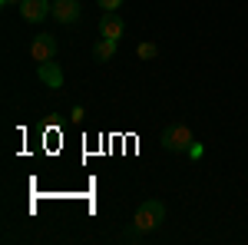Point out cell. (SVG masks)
<instances>
[{
	"instance_id": "7a4b0ae2",
	"label": "cell",
	"mask_w": 248,
	"mask_h": 245,
	"mask_svg": "<svg viewBox=\"0 0 248 245\" xmlns=\"http://www.w3.org/2000/svg\"><path fill=\"white\" fill-rule=\"evenodd\" d=\"M162 149L169 152H189V146L195 143V136H192V130L186 126V123H172V126H166L162 130Z\"/></svg>"
},
{
	"instance_id": "9c48e42d",
	"label": "cell",
	"mask_w": 248,
	"mask_h": 245,
	"mask_svg": "<svg viewBox=\"0 0 248 245\" xmlns=\"http://www.w3.org/2000/svg\"><path fill=\"white\" fill-rule=\"evenodd\" d=\"M136 53H139V60H155L159 57V47H155V43H139Z\"/></svg>"
},
{
	"instance_id": "ba28073f",
	"label": "cell",
	"mask_w": 248,
	"mask_h": 245,
	"mask_svg": "<svg viewBox=\"0 0 248 245\" xmlns=\"http://www.w3.org/2000/svg\"><path fill=\"white\" fill-rule=\"evenodd\" d=\"M93 57L99 60V63H106V60H113L116 57V40H96L93 43Z\"/></svg>"
},
{
	"instance_id": "277c9868",
	"label": "cell",
	"mask_w": 248,
	"mask_h": 245,
	"mask_svg": "<svg viewBox=\"0 0 248 245\" xmlns=\"http://www.w3.org/2000/svg\"><path fill=\"white\" fill-rule=\"evenodd\" d=\"M30 57L37 60V63H50V60L57 57V40L50 37V33L33 37V43H30Z\"/></svg>"
},
{
	"instance_id": "6da1fadb",
	"label": "cell",
	"mask_w": 248,
	"mask_h": 245,
	"mask_svg": "<svg viewBox=\"0 0 248 245\" xmlns=\"http://www.w3.org/2000/svg\"><path fill=\"white\" fill-rule=\"evenodd\" d=\"M162 222H166V206L155 202V199L142 202V206L133 212V229H136V232H155Z\"/></svg>"
},
{
	"instance_id": "52a82bcc",
	"label": "cell",
	"mask_w": 248,
	"mask_h": 245,
	"mask_svg": "<svg viewBox=\"0 0 248 245\" xmlns=\"http://www.w3.org/2000/svg\"><path fill=\"white\" fill-rule=\"evenodd\" d=\"M37 76L50 90H60V86H63V70H60L53 60H50V63H37Z\"/></svg>"
},
{
	"instance_id": "7c38bea8",
	"label": "cell",
	"mask_w": 248,
	"mask_h": 245,
	"mask_svg": "<svg viewBox=\"0 0 248 245\" xmlns=\"http://www.w3.org/2000/svg\"><path fill=\"white\" fill-rule=\"evenodd\" d=\"M0 3H3V7H10V3H23V0H0Z\"/></svg>"
},
{
	"instance_id": "8992f818",
	"label": "cell",
	"mask_w": 248,
	"mask_h": 245,
	"mask_svg": "<svg viewBox=\"0 0 248 245\" xmlns=\"http://www.w3.org/2000/svg\"><path fill=\"white\" fill-rule=\"evenodd\" d=\"M53 20L57 23H77L79 20V0H53Z\"/></svg>"
},
{
	"instance_id": "3957f363",
	"label": "cell",
	"mask_w": 248,
	"mask_h": 245,
	"mask_svg": "<svg viewBox=\"0 0 248 245\" xmlns=\"http://www.w3.org/2000/svg\"><path fill=\"white\" fill-rule=\"evenodd\" d=\"M126 33V23H123V17L116 14V10H106L103 17H99V37L106 40H116L119 43V37Z\"/></svg>"
},
{
	"instance_id": "30bf717a",
	"label": "cell",
	"mask_w": 248,
	"mask_h": 245,
	"mask_svg": "<svg viewBox=\"0 0 248 245\" xmlns=\"http://www.w3.org/2000/svg\"><path fill=\"white\" fill-rule=\"evenodd\" d=\"M96 3H99L103 10H119V7H123V0H96Z\"/></svg>"
},
{
	"instance_id": "8fae6325",
	"label": "cell",
	"mask_w": 248,
	"mask_h": 245,
	"mask_svg": "<svg viewBox=\"0 0 248 245\" xmlns=\"http://www.w3.org/2000/svg\"><path fill=\"white\" fill-rule=\"evenodd\" d=\"M189 156H192V159H199V156H202V146H199V143H192V146H189Z\"/></svg>"
},
{
	"instance_id": "5b68a950",
	"label": "cell",
	"mask_w": 248,
	"mask_h": 245,
	"mask_svg": "<svg viewBox=\"0 0 248 245\" xmlns=\"http://www.w3.org/2000/svg\"><path fill=\"white\" fill-rule=\"evenodd\" d=\"M46 14H53V3H46V0H23L20 3V17L27 23H40Z\"/></svg>"
}]
</instances>
